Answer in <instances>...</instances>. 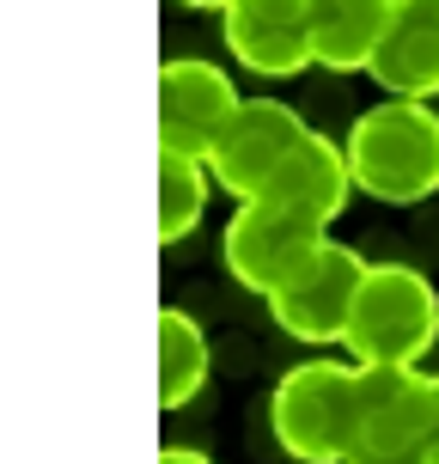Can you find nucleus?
Returning a JSON list of instances; mask_svg holds the SVG:
<instances>
[{"label": "nucleus", "instance_id": "obj_1", "mask_svg": "<svg viewBox=\"0 0 439 464\" xmlns=\"http://www.w3.org/2000/svg\"><path fill=\"white\" fill-rule=\"evenodd\" d=\"M354 189H367L378 202H427L439 189V111L434 104H409V98H385L367 116H354L342 140Z\"/></svg>", "mask_w": 439, "mask_h": 464}, {"label": "nucleus", "instance_id": "obj_2", "mask_svg": "<svg viewBox=\"0 0 439 464\" xmlns=\"http://www.w3.org/2000/svg\"><path fill=\"white\" fill-rule=\"evenodd\" d=\"M269 428L300 464H354L360 446V367L354 361H300L269 397Z\"/></svg>", "mask_w": 439, "mask_h": 464}, {"label": "nucleus", "instance_id": "obj_3", "mask_svg": "<svg viewBox=\"0 0 439 464\" xmlns=\"http://www.w3.org/2000/svg\"><path fill=\"white\" fill-rule=\"evenodd\" d=\"M342 343L354 354V367H415L439 343L434 281L421 269H409V263H372Z\"/></svg>", "mask_w": 439, "mask_h": 464}, {"label": "nucleus", "instance_id": "obj_4", "mask_svg": "<svg viewBox=\"0 0 439 464\" xmlns=\"http://www.w3.org/2000/svg\"><path fill=\"white\" fill-rule=\"evenodd\" d=\"M434 372L360 367V446L354 464H427Z\"/></svg>", "mask_w": 439, "mask_h": 464}, {"label": "nucleus", "instance_id": "obj_5", "mask_svg": "<svg viewBox=\"0 0 439 464\" xmlns=\"http://www.w3.org/2000/svg\"><path fill=\"white\" fill-rule=\"evenodd\" d=\"M367 276H372V263L354 251V245L324 238L300 276L269 294V318H275L287 336H300V343H342Z\"/></svg>", "mask_w": 439, "mask_h": 464}, {"label": "nucleus", "instance_id": "obj_6", "mask_svg": "<svg viewBox=\"0 0 439 464\" xmlns=\"http://www.w3.org/2000/svg\"><path fill=\"white\" fill-rule=\"evenodd\" d=\"M329 232L318 220H305L293 208H275V202H244V208L226 220V238H220V251H226V269L238 287H251V294H275L287 281L300 276L311 251L324 245Z\"/></svg>", "mask_w": 439, "mask_h": 464}, {"label": "nucleus", "instance_id": "obj_7", "mask_svg": "<svg viewBox=\"0 0 439 464\" xmlns=\"http://www.w3.org/2000/svg\"><path fill=\"white\" fill-rule=\"evenodd\" d=\"M238 86H232L226 68H214L202 55H177L159 68V153H184V160H202L220 147V135L238 116Z\"/></svg>", "mask_w": 439, "mask_h": 464}, {"label": "nucleus", "instance_id": "obj_8", "mask_svg": "<svg viewBox=\"0 0 439 464\" xmlns=\"http://www.w3.org/2000/svg\"><path fill=\"white\" fill-rule=\"evenodd\" d=\"M311 129L300 122V111H287L281 98H244L238 116H232V129L220 135V147L208 153V178L244 208V202H256L269 189V178L293 160V147Z\"/></svg>", "mask_w": 439, "mask_h": 464}, {"label": "nucleus", "instance_id": "obj_9", "mask_svg": "<svg viewBox=\"0 0 439 464\" xmlns=\"http://www.w3.org/2000/svg\"><path fill=\"white\" fill-rule=\"evenodd\" d=\"M220 37L238 68L293 80L311 68V0H232L220 6Z\"/></svg>", "mask_w": 439, "mask_h": 464}, {"label": "nucleus", "instance_id": "obj_10", "mask_svg": "<svg viewBox=\"0 0 439 464\" xmlns=\"http://www.w3.org/2000/svg\"><path fill=\"white\" fill-rule=\"evenodd\" d=\"M372 86L409 104L439 98V0H396L385 49L372 62Z\"/></svg>", "mask_w": 439, "mask_h": 464}, {"label": "nucleus", "instance_id": "obj_11", "mask_svg": "<svg viewBox=\"0 0 439 464\" xmlns=\"http://www.w3.org/2000/svg\"><path fill=\"white\" fill-rule=\"evenodd\" d=\"M348 196H354L348 153L329 135H318V129H311V135L293 147V160L269 178V189H262L256 202H275V208H293V214H305V220L329 227V220L348 208Z\"/></svg>", "mask_w": 439, "mask_h": 464}, {"label": "nucleus", "instance_id": "obj_12", "mask_svg": "<svg viewBox=\"0 0 439 464\" xmlns=\"http://www.w3.org/2000/svg\"><path fill=\"white\" fill-rule=\"evenodd\" d=\"M396 0H311V62L329 73H372Z\"/></svg>", "mask_w": 439, "mask_h": 464}, {"label": "nucleus", "instance_id": "obj_13", "mask_svg": "<svg viewBox=\"0 0 439 464\" xmlns=\"http://www.w3.org/2000/svg\"><path fill=\"white\" fill-rule=\"evenodd\" d=\"M208 336H202V324L189 318V312H177V305H165L159 312V403L165 410H184L189 397L208 385Z\"/></svg>", "mask_w": 439, "mask_h": 464}, {"label": "nucleus", "instance_id": "obj_14", "mask_svg": "<svg viewBox=\"0 0 439 464\" xmlns=\"http://www.w3.org/2000/svg\"><path fill=\"white\" fill-rule=\"evenodd\" d=\"M208 165L184 160V153H159V245H177L196 232L202 208H208Z\"/></svg>", "mask_w": 439, "mask_h": 464}, {"label": "nucleus", "instance_id": "obj_15", "mask_svg": "<svg viewBox=\"0 0 439 464\" xmlns=\"http://www.w3.org/2000/svg\"><path fill=\"white\" fill-rule=\"evenodd\" d=\"M159 464H214V459H208V452H189V446H165Z\"/></svg>", "mask_w": 439, "mask_h": 464}, {"label": "nucleus", "instance_id": "obj_16", "mask_svg": "<svg viewBox=\"0 0 439 464\" xmlns=\"http://www.w3.org/2000/svg\"><path fill=\"white\" fill-rule=\"evenodd\" d=\"M427 464H439V372H434V428H427Z\"/></svg>", "mask_w": 439, "mask_h": 464}]
</instances>
